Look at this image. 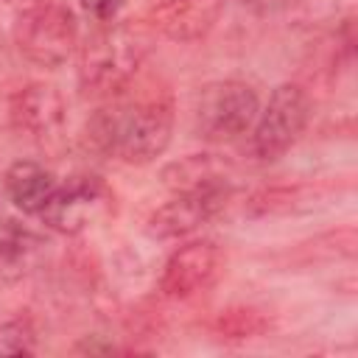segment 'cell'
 <instances>
[{
	"label": "cell",
	"instance_id": "cell-1",
	"mask_svg": "<svg viewBox=\"0 0 358 358\" xmlns=\"http://www.w3.org/2000/svg\"><path fill=\"white\" fill-rule=\"evenodd\" d=\"M173 120L171 92H134L129 84L87 120V143L126 165H148L171 145Z\"/></svg>",
	"mask_w": 358,
	"mask_h": 358
},
{
	"label": "cell",
	"instance_id": "cell-2",
	"mask_svg": "<svg viewBox=\"0 0 358 358\" xmlns=\"http://www.w3.org/2000/svg\"><path fill=\"white\" fill-rule=\"evenodd\" d=\"M145 22H103L78 45V87L84 95L112 98L126 90L151 48Z\"/></svg>",
	"mask_w": 358,
	"mask_h": 358
},
{
	"label": "cell",
	"instance_id": "cell-3",
	"mask_svg": "<svg viewBox=\"0 0 358 358\" xmlns=\"http://www.w3.org/2000/svg\"><path fill=\"white\" fill-rule=\"evenodd\" d=\"M20 56L36 67L56 70L78 50V25L67 6L42 0L25 6L11 28Z\"/></svg>",
	"mask_w": 358,
	"mask_h": 358
},
{
	"label": "cell",
	"instance_id": "cell-4",
	"mask_svg": "<svg viewBox=\"0 0 358 358\" xmlns=\"http://www.w3.org/2000/svg\"><path fill=\"white\" fill-rule=\"evenodd\" d=\"M260 112L255 87L238 78L210 81L199 90L193 106V131L207 143H229L246 134Z\"/></svg>",
	"mask_w": 358,
	"mask_h": 358
},
{
	"label": "cell",
	"instance_id": "cell-5",
	"mask_svg": "<svg viewBox=\"0 0 358 358\" xmlns=\"http://www.w3.org/2000/svg\"><path fill=\"white\" fill-rule=\"evenodd\" d=\"M310 120V98L299 84H280L271 90L266 106L252 123V154L260 162H274L294 148Z\"/></svg>",
	"mask_w": 358,
	"mask_h": 358
},
{
	"label": "cell",
	"instance_id": "cell-6",
	"mask_svg": "<svg viewBox=\"0 0 358 358\" xmlns=\"http://www.w3.org/2000/svg\"><path fill=\"white\" fill-rule=\"evenodd\" d=\"M115 210L112 187L95 173H73L56 185L39 221L62 235H81Z\"/></svg>",
	"mask_w": 358,
	"mask_h": 358
},
{
	"label": "cell",
	"instance_id": "cell-7",
	"mask_svg": "<svg viewBox=\"0 0 358 358\" xmlns=\"http://www.w3.org/2000/svg\"><path fill=\"white\" fill-rule=\"evenodd\" d=\"M227 257L213 241H190L173 249L159 274V291L168 299H190L210 291L224 274Z\"/></svg>",
	"mask_w": 358,
	"mask_h": 358
},
{
	"label": "cell",
	"instance_id": "cell-8",
	"mask_svg": "<svg viewBox=\"0 0 358 358\" xmlns=\"http://www.w3.org/2000/svg\"><path fill=\"white\" fill-rule=\"evenodd\" d=\"M8 123L20 137L48 145L64 134L67 103L53 84L31 81L8 98Z\"/></svg>",
	"mask_w": 358,
	"mask_h": 358
},
{
	"label": "cell",
	"instance_id": "cell-9",
	"mask_svg": "<svg viewBox=\"0 0 358 358\" xmlns=\"http://www.w3.org/2000/svg\"><path fill=\"white\" fill-rule=\"evenodd\" d=\"M232 190H213V193H173V199L157 207L148 215L145 232L154 241H176L199 227L210 224L229 201Z\"/></svg>",
	"mask_w": 358,
	"mask_h": 358
},
{
	"label": "cell",
	"instance_id": "cell-10",
	"mask_svg": "<svg viewBox=\"0 0 358 358\" xmlns=\"http://www.w3.org/2000/svg\"><path fill=\"white\" fill-rule=\"evenodd\" d=\"M224 0H159L151 6L145 25L173 42H196L213 31Z\"/></svg>",
	"mask_w": 358,
	"mask_h": 358
},
{
	"label": "cell",
	"instance_id": "cell-11",
	"mask_svg": "<svg viewBox=\"0 0 358 358\" xmlns=\"http://www.w3.org/2000/svg\"><path fill=\"white\" fill-rule=\"evenodd\" d=\"M159 179L171 193L232 190V165L218 154H187L168 162Z\"/></svg>",
	"mask_w": 358,
	"mask_h": 358
},
{
	"label": "cell",
	"instance_id": "cell-12",
	"mask_svg": "<svg viewBox=\"0 0 358 358\" xmlns=\"http://www.w3.org/2000/svg\"><path fill=\"white\" fill-rule=\"evenodd\" d=\"M56 185L59 179L53 176V171L36 159H17L3 173L6 199L25 215H39L50 201Z\"/></svg>",
	"mask_w": 358,
	"mask_h": 358
},
{
	"label": "cell",
	"instance_id": "cell-13",
	"mask_svg": "<svg viewBox=\"0 0 358 358\" xmlns=\"http://www.w3.org/2000/svg\"><path fill=\"white\" fill-rule=\"evenodd\" d=\"M45 255V238L31 227L3 218L0 221V277L17 282L28 277Z\"/></svg>",
	"mask_w": 358,
	"mask_h": 358
},
{
	"label": "cell",
	"instance_id": "cell-14",
	"mask_svg": "<svg viewBox=\"0 0 358 358\" xmlns=\"http://www.w3.org/2000/svg\"><path fill=\"white\" fill-rule=\"evenodd\" d=\"M213 330L227 341H249L268 330V319L255 308H227L215 316Z\"/></svg>",
	"mask_w": 358,
	"mask_h": 358
},
{
	"label": "cell",
	"instance_id": "cell-15",
	"mask_svg": "<svg viewBox=\"0 0 358 358\" xmlns=\"http://www.w3.org/2000/svg\"><path fill=\"white\" fill-rule=\"evenodd\" d=\"M313 196H316V190H310L305 185H294V187H263V190H257L249 199L246 210H249V215H280V213H291V210L302 207Z\"/></svg>",
	"mask_w": 358,
	"mask_h": 358
},
{
	"label": "cell",
	"instance_id": "cell-16",
	"mask_svg": "<svg viewBox=\"0 0 358 358\" xmlns=\"http://www.w3.org/2000/svg\"><path fill=\"white\" fill-rule=\"evenodd\" d=\"M36 350V330L28 319L14 316L0 322V355H31Z\"/></svg>",
	"mask_w": 358,
	"mask_h": 358
},
{
	"label": "cell",
	"instance_id": "cell-17",
	"mask_svg": "<svg viewBox=\"0 0 358 358\" xmlns=\"http://www.w3.org/2000/svg\"><path fill=\"white\" fill-rule=\"evenodd\" d=\"M78 6L95 25H103V22H115L117 20V14L123 11L126 0H78Z\"/></svg>",
	"mask_w": 358,
	"mask_h": 358
},
{
	"label": "cell",
	"instance_id": "cell-18",
	"mask_svg": "<svg viewBox=\"0 0 358 358\" xmlns=\"http://www.w3.org/2000/svg\"><path fill=\"white\" fill-rule=\"evenodd\" d=\"M246 8H252L255 14H263V17H268V14H280V11H285V8H291L296 0H241Z\"/></svg>",
	"mask_w": 358,
	"mask_h": 358
}]
</instances>
